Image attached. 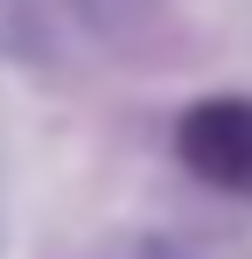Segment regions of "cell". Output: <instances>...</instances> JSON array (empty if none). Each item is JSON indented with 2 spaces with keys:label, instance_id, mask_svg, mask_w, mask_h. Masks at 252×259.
I'll use <instances>...</instances> for the list:
<instances>
[{
  "label": "cell",
  "instance_id": "6da1fadb",
  "mask_svg": "<svg viewBox=\"0 0 252 259\" xmlns=\"http://www.w3.org/2000/svg\"><path fill=\"white\" fill-rule=\"evenodd\" d=\"M182 161L224 189H252V105L245 98H217V105H196L182 119Z\"/></svg>",
  "mask_w": 252,
  "mask_h": 259
}]
</instances>
